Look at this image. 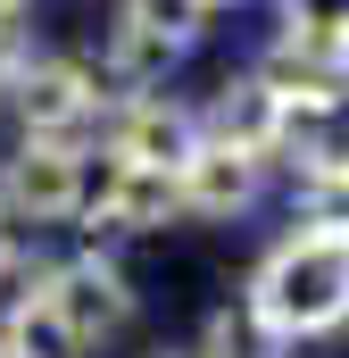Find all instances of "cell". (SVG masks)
Returning <instances> with one entry per match:
<instances>
[{
    "mask_svg": "<svg viewBox=\"0 0 349 358\" xmlns=\"http://www.w3.org/2000/svg\"><path fill=\"white\" fill-rule=\"evenodd\" d=\"M42 308H50V317L100 358V350H117V342L142 325V283L125 275V259H117L108 242H75V250L50 259V292H42Z\"/></svg>",
    "mask_w": 349,
    "mask_h": 358,
    "instance_id": "4",
    "label": "cell"
},
{
    "mask_svg": "<svg viewBox=\"0 0 349 358\" xmlns=\"http://www.w3.org/2000/svg\"><path fill=\"white\" fill-rule=\"evenodd\" d=\"M191 350H200V358H291V342H283V334L266 325L250 300H216Z\"/></svg>",
    "mask_w": 349,
    "mask_h": 358,
    "instance_id": "11",
    "label": "cell"
},
{
    "mask_svg": "<svg viewBox=\"0 0 349 358\" xmlns=\"http://www.w3.org/2000/svg\"><path fill=\"white\" fill-rule=\"evenodd\" d=\"M200 134H208V142H225V150L274 159V134H283V92L266 84L258 67H233V76H216V92L200 100Z\"/></svg>",
    "mask_w": 349,
    "mask_h": 358,
    "instance_id": "9",
    "label": "cell"
},
{
    "mask_svg": "<svg viewBox=\"0 0 349 358\" xmlns=\"http://www.w3.org/2000/svg\"><path fill=\"white\" fill-rule=\"evenodd\" d=\"M42 292H50V250L34 234H8L0 242V342L42 308Z\"/></svg>",
    "mask_w": 349,
    "mask_h": 358,
    "instance_id": "12",
    "label": "cell"
},
{
    "mask_svg": "<svg viewBox=\"0 0 349 358\" xmlns=\"http://www.w3.org/2000/svg\"><path fill=\"white\" fill-rule=\"evenodd\" d=\"M0 8H42V0H0Z\"/></svg>",
    "mask_w": 349,
    "mask_h": 358,
    "instance_id": "20",
    "label": "cell"
},
{
    "mask_svg": "<svg viewBox=\"0 0 349 358\" xmlns=\"http://www.w3.org/2000/svg\"><path fill=\"white\" fill-rule=\"evenodd\" d=\"M42 50V8H0V84Z\"/></svg>",
    "mask_w": 349,
    "mask_h": 358,
    "instance_id": "16",
    "label": "cell"
},
{
    "mask_svg": "<svg viewBox=\"0 0 349 358\" xmlns=\"http://www.w3.org/2000/svg\"><path fill=\"white\" fill-rule=\"evenodd\" d=\"M191 150H200V100H183L174 84L167 92H125L108 108V125H100V159H125V167L174 176Z\"/></svg>",
    "mask_w": 349,
    "mask_h": 358,
    "instance_id": "6",
    "label": "cell"
},
{
    "mask_svg": "<svg viewBox=\"0 0 349 358\" xmlns=\"http://www.w3.org/2000/svg\"><path fill=\"white\" fill-rule=\"evenodd\" d=\"M142 358H200V350H167V342H158V350H142Z\"/></svg>",
    "mask_w": 349,
    "mask_h": 358,
    "instance_id": "18",
    "label": "cell"
},
{
    "mask_svg": "<svg viewBox=\"0 0 349 358\" xmlns=\"http://www.w3.org/2000/svg\"><path fill=\"white\" fill-rule=\"evenodd\" d=\"M8 350H25V358H91L84 342H75V334H67V325L50 317V308H34V317H25V325L8 334Z\"/></svg>",
    "mask_w": 349,
    "mask_h": 358,
    "instance_id": "15",
    "label": "cell"
},
{
    "mask_svg": "<svg viewBox=\"0 0 349 358\" xmlns=\"http://www.w3.org/2000/svg\"><path fill=\"white\" fill-rule=\"evenodd\" d=\"M91 159L84 142H8L0 150V225L8 234H75L84 217V192H91Z\"/></svg>",
    "mask_w": 349,
    "mask_h": 358,
    "instance_id": "3",
    "label": "cell"
},
{
    "mask_svg": "<svg viewBox=\"0 0 349 358\" xmlns=\"http://www.w3.org/2000/svg\"><path fill=\"white\" fill-rule=\"evenodd\" d=\"M0 108H8V134H17V142H84V150H100V125H108L117 92L91 67V50L42 42V50L0 84Z\"/></svg>",
    "mask_w": 349,
    "mask_h": 358,
    "instance_id": "2",
    "label": "cell"
},
{
    "mask_svg": "<svg viewBox=\"0 0 349 358\" xmlns=\"http://www.w3.org/2000/svg\"><path fill=\"white\" fill-rule=\"evenodd\" d=\"M0 358H25V350H8V342H0Z\"/></svg>",
    "mask_w": 349,
    "mask_h": 358,
    "instance_id": "21",
    "label": "cell"
},
{
    "mask_svg": "<svg viewBox=\"0 0 349 358\" xmlns=\"http://www.w3.org/2000/svg\"><path fill=\"white\" fill-rule=\"evenodd\" d=\"M174 192H183V217H200V225H233V217H250L266 192H274V167L200 134V150L174 167Z\"/></svg>",
    "mask_w": 349,
    "mask_h": 358,
    "instance_id": "7",
    "label": "cell"
},
{
    "mask_svg": "<svg viewBox=\"0 0 349 358\" xmlns=\"http://www.w3.org/2000/svg\"><path fill=\"white\" fill-rule=\"evenodd\" d=\"M0 242H8V225H0Z\"/></svg>",
    "mask_w": 349,
    "mask_h": 358,
    "instance_id": "22",
    "label": "cell"
},
{
    "mask_svg": "<svg viewBox=\"0 0 349 358\" xmlns=\"http://www.w3.org/2000/svg\"><path fill=\"white\" fill-rule=\"evenodd\" d=\"M200 8H208V17H225V8H242V0H200Z\"/></svg>",
    "mask_w": 349,
    "mask_h": 358,
    "instance_id": "19",
    "label": "cell"
},
{
    "mask_svg": "<svg viewBox=\"0 0 349 358\" xmlns=\"http://www.w3.org/2000/svg\"><path fill=\"white\" fill-rule=\"evenodd\" d=\"M274 25H283V34H325V42H349V0H274Z\"/></svg>",
    "mask_w": 349,
    "mask_h": 358,
    "instance_id": "14",
    "label": "cell"
},
{
    "mask_svg": "<svg viewBox=\"0 0 349 358\" xmlns=\"http://www.w3.org/2000/svg\"><path fill=\"white\" fill-rule=\"evenodd\" d=\"M333 250H341V267H349V217H341V225H333Z\"/></svg>",
    "mask_w": 349,
    "mask_h": 358,
    "instance_id": "17",
    "label": "cell"
},
{
    "mask_svg": "<svg viewBox=\"0 0 349 358\" xmlns=\"http://www.w3.org/2000/svg\"><path fill=\"white\" fill-rule=\"evenodd\" d=\"M108 17H125V25H142V34H158V42H167V50H183V59H191V50L208 42V25H216L200 0H117Z\"/></svg>",
    "mask_w": 349,
    "mask_h": 358,
    "instance_id": "13",
    "label": "cell"
},
{
    "mask_svg": "<svg viewBox=\"0 0 349 358\" xmlns=\"http://www.w3.org/2000/svg\"><path fill=\"white\" fill-rule=\"evenodd\" d=\"M183 225V192L158 167H125V159H91V192L75 234L84 242H142V234H174Z\"/></svg>",
    "mask_w": 349,
    "mask_h": 358,
    "instance_id": "5",
    "label": "cell"
},
{
    "mask_svg": "<svg viewBox=\"0 0 349 358\" xmlns=\"http://www.w3.org/2000/svg\"><path fill=\"white\" fill-rule=\"evenodd\" d=\"M242 300L258 308L291 350L341 334L349 325V267H341V250H333V234H316V225L274 234L258 250V267H250V283H242Z\"/></svg>",
    "mask_w": 349,
    "mask_h": 358,
    "instance_id": "1",
    "label": "cell"
},
{
    "mask_svg": "<svg viewBox=\"0 0 349 358\" xmlns=\"http://www.w3.org/2000/svg\"><path fill=\"white\" fill-rule=\"evenodd\" d=\"M283 183L308 176H349V92L341 100H283V134H274V159Z\"/></svg>",
    "mask_w": 349,
    "mask_h": 358,
    "instance_id": "8",
    "label": "cell"
},
{
    "mask_svg": "<svg viewBox=\"0 0 349 358\" xmlns=\"http://www.w3.org/2000/svg\"><path fill=\"white\" fill-rule=\"evenodd\" d=\"M100 76H108V92L125 100V92H167L174 67H183V50H167L158 34H142V25H125V17H108L100 25V59H91Z\"/></svg>",
    "mask_w": 349,
    "mask_h": 358,
    "instance_id": "10",
    "label": "cell"
}]
</instances>
